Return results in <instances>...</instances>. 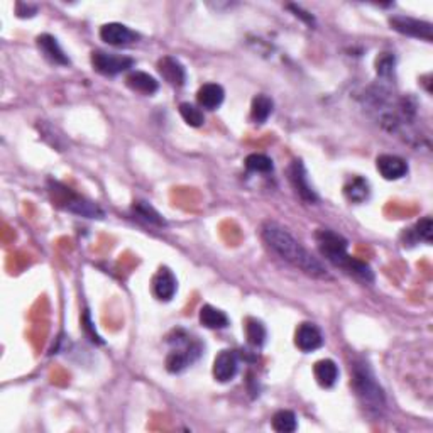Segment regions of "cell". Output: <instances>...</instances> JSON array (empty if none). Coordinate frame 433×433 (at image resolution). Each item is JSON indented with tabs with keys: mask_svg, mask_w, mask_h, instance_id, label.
I'll return each instance as SVG.
<instances>
[{
	"mask_svg": "<svg viewBox=\"0 0 433 433\" xmlns=\"http://www.w3.org/2000/svg\"><path fill=\"white\" fill-rule=\"evenodd\" d=\"M180 113H182L183 120L187 122L188 125H192V127H200V125H203L205 115L196 105L182 103L180 105Z\"/></svg>",
	"mask_w": 433,
	"mask_h": 433,
	"instance_id": "26",
	"label": "cell"
},
{
	"mask_svg": "<svg viewBox=\"0 0 433 433\" xmlns=\"http://www.w3.org/2000/svg\"><path fill=\"white\" fill-rule=\"evenodd\" d=\"M246 168L249 171H254V173H269L275 166H272L271 158H268L266 154L254 153L246 158Z\"/></svg>",
	"mask_w": 433,
	"mask_h": 433,
	"instance_id": "25",
	"label": "cell"
},
{
	"mask_svg": "<svg viewBox=\"0 0 433 433\" xmlns=\"http://www.w3.org/2000/svg\"><path fill=\"white\" fill-rule=\"evenodd\" d=\"M289 182H291L298 195L301 196V200H305L306 203H315L318 200L317 193H315L312 184L308 183V175H306V170L301 161H295L289 166Z\"/></svg>",
	"mask_w": 433,
	"mask_h": 433,
	"instance_id": "8",
	"label": "cell"
},
{
	"mask_svg": "<svg viewBox=\"0 0 433 433\" xmlns=\"http://www.w3.org/2000/svg\"><path fill=\"white\" fill-rule=\"evenodd\" d=\"M92 66L96 73L105 75V77H115V75L124 73L134 66V60L120 54H112L105 51L92 53Z\"/></svg>",
	"mask_w": 433,
	"mask_h": 433,
	"instance_id": "6",
	"label": "cell"
},
{
	"mask_svg": "<svg viewBox=\"0 0 433 433\" xmlns=\"http://www.w3.org/2000/svg\"><path fill=\"white\" fill-rule=\"evenodd\" d=\"M125 83H127L130 90L139 92V94L142 95L156 94L159 88L158 80L148 73H144V71H130L127 78H125Z\"/></svg>",
	"mask_w": 433,
	"mask_h": 433,
	"instance_id": "16",
	"label": "cell"
},
{
	"mask_svg": "<svg viewBox=\"0 0 433 433\" xmlns=\"http://www.w3.org/2000/svg\"><path fill=\"white\" fill-rule=\"evenodd\" d=\"M377 171L384 180L394 182V180L403 178L408 173V165L403 158L393 156V154H382L376 161Z\"/></svg>",
	"mask_w": 433,
	"mask_h": 433,
	"instance_id": "13",
	"label": "cell"
},
{
	"mask_svg": "<svg viewBox=\"0 0 433 433\" xmlns=\"http://www.w3.org/2000/svg\"><path fill=\"white\" fill-rule=\"evenodd\" d=\"M225 92L224 88L217 83H207V85L200 87L199 94H196V100H199L200 107L207 108V111H215L224 102Z\"/></svg>",
	"mask_w": 433,
	"mask_h": 433,
	"instance_id": "17",
	"label": "cell"
},
{
	"mask_svg": "<svg viewBox=\"0 0 433 433\" xmlns=\"http://www.w3.org/2000/svg\"><path fill=\"white\" fill-rule=\"evenodd\" d=\"M315 239H317L318 249H320L323 258L330 261L334 266L344 269L349 275L356 276L357 280H363L365 283H372V269L365 263H363V261L347 254L349 242L342 235L330 229H318L317 234H315Z\"/></svg>",
	"mask_w": 433,
	"mask_h": 433,
	"instance_id": "2",
	"label": "cell"
},
{
	"mask_svg": "<svg viewBox=\"0 0 433 433\" xmlns=\"http://www.w3.org/2000/svg\"><path fill=\"white\" fill-rule=\"evenodd\" d=\"M37 7L34 6H27V4L19 2L18 6H15V14H18V18H32V15H36Z\"/></svg>",
	"mask_w": 433,
	"mask_h": 433,
	"instance_id": "29",
	"label": "cell"
},
{
	"mask_svg": "<svg viewBox=\"0 0 433 433\" xmlns=\"http://www.w3.org/2000/svg\"><path fill=\"white\" fill-rule=\"evenodd\" d=\"M132 210H134V213H136L139 218L146 220V222H148V224L159 225V227L165 225V218L159 215L158 210H154L153 207H151L148 201H134Z\"/></svg>",
	"mask_w": 433,
	"mask_h": 433,
	"instance_id": "23",
	"label": "cell"
},
{
	"mask_svg": "<svg viewBox=\"0 0 433 433\" xmlns=\"http://www.w3.org/2000/svg\"><path fill=\"white\" fill-rule=\"evenodd\" d=\"M295 344L301 352L317 351L323 346V335L315 323L305 322L296 329Z\"/></svg>",
	"mask_w": 433,
	"mask_h": 433,
	"instance_id": "10",
	"label": "cell"
},
{
	"mask_svg": "<svg viewBox=\"0 0 433 433\" xmlns=\"http://www.w3.org/2000/svg\"><path fill=\"white\" fill-rule=\"evenodd\" d=\"M100 37L111 46H129L136 43L139 39V34H136L132 29L124 26V24L111 23L105 24V26L100 29Z\"/></svg>",
	"mask_w": 433,
	"mask_h": 433,
	"instance_id": "9",
	"label": "cell"
},
{
	"mask_svg": "<svg viewBox=\"0 0 433 433\" xmlns=\"http://www.w3.org/2000/svg\"><path fill=\"white\" fill-rule=\"evenodd\" d=\"M171 342L175 344V347L166 359V369L173 374L184 371L201 354V347L199 344L193 342L182 330L176 332V340H171Z\"/></svg>",
	"mask_w": 433,
	"mask_h": 433,
	"instance_id": "5",
	"label": "cell"
},
{
	"mask_svg": "<svg viewBox=\"0 0 433 433\" xmlns=\"http://www.w3.org/2000/svg\"><path fill=\"white\" fill-rule=\"evenodd\" d=\"M389 26L399 34L418 37V39H425L428 43L433 39V26L430 23H425V20L406 18V15H394V18L389 19Z\"/></svg>",
	"mask_w": 433,
	"mask_h": 433,
	"instance_id": "7",
	"label": "cell"
},
{
	"mask_svg": "<svg viewBox=\"0 0 433 433\" xmlns=\"http://www.w3.org/2000/svg\"><path fill=\"white\" fill-rule=\"evenodd\" d=\"M237 369V354H235L234 351H222L220 354L215 357V363H213V377H215L218 382H229L235 377Z\"/></svg>",
	"mask_w": 433,
	"mask_h": 433,
	"instance_id": "11",
	"label": "cell"
},
{
	"mask_svg": "<svg viewBox=\"0 0 433 433\" xmlns=\"http://www.w3.org/2000/svg\"><path fill=\"white\" fill-rule=\"evenodd\" d=\"M272 430L280 433H293L298 428L296 415L289 410H280L272 416Z\"/></svg>",
	"mask_w": 433,
	"mask_h": 433,
	"instance_id": "22",
	"label": "cell"
},
{
	"mask_svg": "<svg viewBox=\"0 0 433 433\" xmlns=\"http://www.w3.org/2000/svg\"><path fill=\"white\" fill-rule=\"evenodd\" d=\"M200 322H201V325H205L207 329L220 330L229 325V317H227L222 310L215 308V306L205 305V306H201V310H200Z\"/></svg>",
	"mask_w": 433,
	"mask_h": 433,
	"instance_id": "20",
	"label": "cell"
},
{
	"mask_svg": "<svg viewBox=\"0 0 433 433\" xmlns=\"http://www.w3.org/2000/svg\"><path fill=\"white\" fill-rule=\"evenodd\" d=\"M376 71L381 78H389L394 71V56L391 53H382L376 60Z\"/></svg>",
	"mask_w": 433,
	"mask_h": 433,
	"instance_id": "27",
	"label": "cell"
},
{
	"mask_svg": "<svg viewBox=\"0 0 433 433\" xmlns=\"http://www.w3.org/2000/svg\"><path fill=\"white\" fill-rule=\"evenodd\" d=\"M246 337L249 340L251 346L261 347L264 340H266V327L259 320H256V318H249L246 322Z\"/></svg>",
	"mask_w": 433,
	"mask_h": 433,
	"instance_id": "24",
	"label": "cell"
},
{
	"mask_svg": "<svg viewBox=\"0 0 433 433\" xmlns=\"http://www.w3.org/2000/svg\"><path fill=\"white\" fill-rule=\"evenodd\" d=\"M344 195L352 203H364L369 199V195H371V187H369L368 180L360 178V176H354L344 187Z\"/></svg>",
	"mask_w": 433,
	"mask_h": 433,
	"instance_id": "19",
	"label": "cell"
},
{
	"mask_svg": "<svg viewBox=\"0 0 433 433\" xmlns=\"http://www.w3.org/2000/svg\"><path fill=\"white\" fill-rule=\"evenodd\" d=\"M37 48H39V51L44 54L46 58H48L49 61L54 63V65H70V58L66 56L65 51L61 49L60 43H58V39L51 34H41L37 36Z\"/></svg>",
	"mask_w": 433,
	"mask_h": 433,
	"instance_id": "15",
	"label": "cell"
},
{
	"mask_svg": "<svg viewBox=\"0 0 433 433\" xmlns=\"http://www.w3.org/2000/svg\"><path fill=\"white\" fill-rule=\"evenodd\" d=\"M272 108H275V103H272V100L269 99L268 95H256L251 103L252 120H254L256 124H264L272 113Z\"/></svg>",
	"mask_w": 433,
	"mask_h": 433,
	"instance_id": "21",
	"label": "cell"
},
{
	"mask_svg": "<svg viewBox=\"0 0 433 433\" xmlns=\"http://www.w3.org/2000/svg\"><path fill=\"white\" fill-rule=\"evenodd\" d=\"M351 374L352 386H354L357 398L360 399L365 410L369 413L379 415L382 408H384V393H382L379 384H377L371 368L360 360V363L351 365Z\"/></svg>",
	"mask_w": 433,
	"mask_h": 433,
	"instance_id": "3",
	"label": "cell"
},
{
	"mask_svg": "<svg viewBox=\"0 0 433 433\" xmlns=\"http://www.w3.org/2000/svg\"><path fill=\"white\" fill-rule=\"evenodd\" d=\"M415 234L420 241L432 244L433 241V220L432 217H423L415 227Z\"/></svg>",
	"mask_w": 433,
	"mask_h": 433,
	"instance_id": "28",
	"label": "cell"
},
{
	"mask_svg": "<svg viewBox=\"0 0 433 433\" xmlns=\"http://www.w3.org/2000/svg\"><path fill=\"white\" fill-rule=\"evenodd\" d=\"M178 289V281L168 268H161L153 277V293L158 300L170 301Z\"/></svg>",
	"mask_w": 433,
	"mask_h": 433,
	"instance_id": "12",
	"label": "cell"
},
{
	"mask_svg": "<svg viewBox=\"0 0 433 433\" xmlns=\"http://www.w3.org/2000/svg\"><path fill=\"white\" fill-rule=\"evenodd\" d=\"M313 374L318 384H320L322 388L329 389L339 379V368L332 359H322L315 364Z\"/></svg>",
	"mask_w": 433,
	"mask_h": 433,
	"instance_id": "18",
	"label": "cell"
},
{
	"mask_svg": "<svg viewBox=\"0 0 433 433\" xmlns=\"http://www.w3.org/2000/svg\"><path fill=\"white\" fill-rule=\"evenodd\" d=\"M158 71L173 87H183L184 82H187V71H184L183 65L176 58L165 56L163 60H159Z\"/></svg>",
	"mask_w": 433,
	"mask_h": 433,
	"instance_id": "14",
	"label": "cell"
},
{
	"mask_svg": "<svg viewBox=\"0 0 433 433\" xmlns=\"http://www.w3.org/2000/svg\"><path fill=\"white\" fill-rule=\"evenodd\" d=\"M263 239L281 259H284L286 263L301 269L305 275L320 277V280H329L330 277L329 272H327V268L322 264V261L315 258L312 252L305 249L284 227L277 225L276 222H266V224H264Z\"/></svg>",
	"mask_w": 433,
	"mask_h": 433,
	"instance_id": "1",
	"label": "cell"
},
{
	"mask_svg": "<svg viewBox=\"0 0 433 433\" xmlns=\"http://www.w3.org/2000/svg\"><path fill=\"white\" fill-rule=\"evenodd\" d=\"M51 193L53 199L56 201L60 207H63L68 212L78 213V215L87 217V218H102L103 217V210L99 207V205L94 203V201L83 199V196L77 195L70 190V188L63 187L60 183H53L51 184Z\"/></svg>",
	"mask_w": 433,
	"mask_h": 433,
	"instance_id": "4",
	"label": "cell"
}]
</instances>
